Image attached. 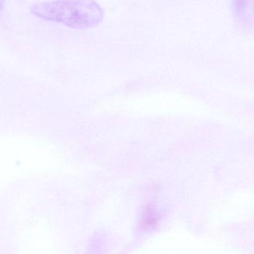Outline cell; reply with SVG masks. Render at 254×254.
<instances>
[{"instance_id":"obj_3","label":"cell","mask_w":254,"mask_h":254,"mask_svg":"<svg viewBox=\"0 0 254 254\" xmlns=\"http://www.w3.org/2000/svg\"><path fill=\"white\" fill-rule=\"evenodd\" d=\"M4 1L5 0H0V11H1V9L3 8V6H4Z\"/></svg>"},{"instance_id":"obj_2","label":"cell","mask_w":254,"mask_h":254,"mask_svg":"<svg viewBox=\"0 0 254 254\" xmlns=\"http://www.w3.org/2000/svg\"><path fill=\"white\" fill-rule=\"evenodd\" d=\"M232 10L237 23L247 31H254V0H233Z\"/></svg>"},{"instance_id":"obj_1","label":"cell","mask_w":254,"mask_h":254,"mask_svg":"<svg viewBox=\"0 0 254 254\" xmlns=\"http://www.w3.org/2000/svg\"><path fill=\"white\" fill-rule=\"evenodd\" d=\"M34 16L75 29H87L99 25L104 10L95 0H53L31 6Z\"/></svg>"}]
</instances>
